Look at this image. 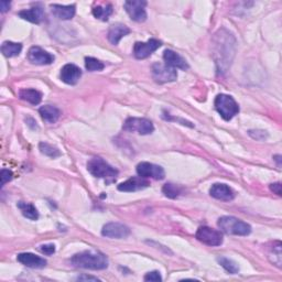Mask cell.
Wrapping results in <instances>:
<instances>
[{
    "mask_svg": "<svg viewBox=\"0 0 282 282\" xmlns=\"http://www.w3.org/2000/svg\"><path fill=\"white\" fill-rule=\"evenodd\" d=\"M235 55V39L232 34L222 29L214 37V58L217 69L221 73L226 72Z\"/></svg>",
    "mask_w": 282,
    "mask_h": 282,
    "instance_id": "6da1fadb",
    "label": "cell"
},
{
    "mask_svg": "<svg viewBox=\"0 0 282 282\" xmlns=\"http://www.w3.org/2000/svg\"><path fill=\"white\" fill-rule=\"evenodd\" d=\"M70 264L82 269L104 270L108 267V258L98 251H83L70 258Z\"/></svg>",
    "mask_w": 282,
    "mask_h": 282,
    "instance_id": "7a4b0ae2",
    "label": "cell"
},
{
    "mask_svg": "<svg viewBox=\"0 0 282 282\" xmlns=\"http://www.w3.org/2000/svg\"><path fill=\"white\" fill-rule=\"evenodd\" d=\"M87 170L88 172L98 179H105L111 182L116 180L118 171L114 167L108 165L102 158H93L87 162Z\"/></svg>",
    "mask_w": 282,
    "mask_h": 282,
    "instance_id": "3957f363",
    "label": "cell"
},
{
    "mask_svg": "<svg viewBox=\"0 0 282 282\" xmlns=\"http://www.w3.org/2000/svg\"><path fill=\"white\" fill-rule=\"evenodd\" d=\"M218 227L228 235L247 236L251 232V227L247 224L234 216H223L218 220Z\"/></svg>",
    "mask_w": 282,
    "mask_h": 282,
    "instance_id": "277c9868",
    "label": "cell"
},
{
    "mask_svg": "<svg viewBox=\"0 0 282 282\" xmlns=\"http://www.w3.org/2000/svg\"><path fill=\"white\" fill-rule=\"evenodd\" d=\"M215 109L222 116L224 121H230L239 112V106L236 101L229 95L220 94L215 98Z\"/></svg>",
    "mask_w": 282,
    "mask_h": 282,
    "instance_id": "5b68a950",
    "label": "cell"
},
{
    "mask_svg": "<svg viewBox=\"0 0 282 282\" xmlns=\"http://www.w3.org/2000/svg\"><path fill=\"white\" fill-rule=\"evenodd\" d=\"M123 129L128 132H138L139 135H150L153 132L154 127L153 124L146 118H136L130 117L125 122Z\"/></svg>",
    "mask_w": 282,
    "mask_h": 282,
    "instance_id": "8992f818",
    "label": "cell"
},
{
    "mask_svg": "<svg viewBox=\"0 0 282 282\" xmlns=\"http://www.w3.org/2000/svg\"><path fill=\"white\" fill-rule=\"evenodd\" d=\"M197 241L208 246H220L223 244V234L221 231L207 226H202L196 231Z\"/></svg>",
    "mask_w": 282,
    "mask_h": 282,
    "instance_id": "52a82bcc",
    "label": "cell"
},
{
    "mask_svg": "<svg viewBox=\"0 0 282 282\" xmlns=\"http://www.w3.org/2000/svg\"><path fill=\"white\" fill-rule=\"evenodd\" d=\"M152 76L154 81L159 84L171 83L178 79V73L176 70L166 64L156 63L152 65Z\"/></svg>",
    "mask_w": 282,
    "mask_h": 282,
    "instance_id": "ba28073f",
    "label": "cell"
},
{
    "mask_svg": "<svg viewBox=\"0 0 282 282\" xmlns=\"http://www.w3.org/2000/svg\"><path fill=\"white\" fill-rule=\"evenodd\" d=\"M137 173L143 179H154L163 180L166 172L163 168L150 163V162H141L137 166Z\"/></svg>",
    "mask_w": 282,
    "mask_h": 282,
    "instance_id": "9c48e42d",
    "label": "cell"
},
{
    "mask_svg": "<svg viewBox=\"0 0 282 282\" xmlns=\"http://www.w3.org/2000/svg\"><path fill=\"white\" fill-rule=\"evenodd\" d=\"M161 44V41L157 39H150L147 42H136L135 46H133V55L138 60L147 59L154 51H157Z\"/></svg>",
    "mask_w": 282,
    "mask_h": 282,
    "instance_id": "30bf717a",
    "label": "cell"
},
{
    "mask_svg": "<svg viewBox=\"0 0 282 282\" xmlns=\"http://www.w3.org/2000/svg\"><path fill=\"white\" fill-rule=\"evenodd\" d=\"M124 6L131 20L137 21V22H144L147 19L146 2H141V0H129V2H126Z\"/></svg>",
    "mask_w": 282,
    "mask_h": 282,
    "instance_id": "8fae6325",
    "label": "cell"
},
{
    "mask_svg": "<svg viewBox=\"0 0 282 282\" xmlns=\"http://www.w3.org/2000/svg\"><path fill=\"white\" fill-rule=\"evenodd\" d=\"M28 60L35 65H49L54 61V55L43 50L40 46H32L28 51Z\"/></svg>",
    "mask_w": 282,
    "mask_h": 282,
    "instance_id": "7c38bea8",
    "label": "cell"
},
{
    "mask_svg": "<svg viewBox=\"0 0 282 282\" xmlns=\"http://www.w3.org/2000/svg\"><path fill=\"white\" fill-rule=\"evenodd\" d=\"M102 235L107 238L122 239L130 235V229L121 223H108L103 227Z\"/></svg>",
    "mask_w": 282,
    "mask_h": 282,
    "instance_id": "4fadbf2b",
    "label": "cell"
},
{
    "mask_svg": "<svg viewBox=\"0 0 282 282\" xmlns=\"http://www.w3.org/2000/svg\"><path fill=\"white\" fill-rule=\"evenodd\" d=\"M82 76V70L79 66L74 64H66L62 67L60 77L61 80L68 85H75L80 81Z\"/></svg>",
    "mask_w": 282,
    "mask_h": 282,
    "instance_id": "5bb4252c",
    "label": "cell"
},
{
    "mask_svg": "<svg viewBox=\"0 0 282 282\" xmlns=\"http://www.w3.org/2000/svg\"><path fill=\"white\" fill-rule=\"evenodd\" d=\"M209 194L212 197H214V199L225 202L234 200L235 197L234 191H232L228 185L223 184V183H216V184L212 185L209 190Z\"/></svg>",
    "mask_w": 282,
    "mask_h": 282,
    "instance_id": "9a60e30c",
    "label": "cell"
},
{
    "mask_svg": "<svg viewBox=\"0 0 282 282\" xmlns=\"http://www.w3.org/2000/svg\"><path fill=\"white\" fill-rule=\"evenodd\" d=\"M150 185V183L143 178L133 176L118 185V190L122 192H136L144 190Z\"/></svg>",
    "mask_w": 282,
    "mask_h": 282,
    "instance_id": "2e32d148",
    "label": "cell"
},
{
    "mask_svg": "<svg viewBox=\"0 0 282 282\" xmlns=\"http://www.w3.org/2000/svg\"><path fill=\"white\" fill-rule=\"evenodd\" d=\"M17 260L22 264L24 266H27L29 268H34V269H41L46 266V260L41 258L39 256H35L31 252H22L19 253L17 256Z\"/></svg>",
    "mask_w": 282,
    "mask_h": 282,
    "instance_id": "e0dca14e",
    "label": "cell"
},
{
    "mask_svg": "<svg viewBox=\"0 0 282 282\" xmlns=\"http://www.w3.org/2000/svg\"><path fill=\"white\" fill-rule=\"evenodd\" d=\"M163 60L166 65L170 66L172 68H180L185 70L189 68V64L186 61L182 58V56L172 50H166L163 53Z\"/></svg>",
    "mask_w": 282,
    "mask_h": 282,
    "instance_id": "ac0fdd59",
    "label": "cell"
},
{
    "mask_svg": "<svg viewBox=\"0 0 282 282\" xmlns=\"http://www.w3.org/2000/svg\"><path fill=\"white\" fill-rule=\"evenodd\" d=\"M18 15L24 20H27V21H29V22L37 24V25L41 24L42 21L44 20V11L39 6H35V7H33V8H30V9L21 10Z\"/></svg>",
    "mask_w": 282,
    "mask_h": 282,
    "instance_id": "d6986e66",
    "label": "cell"
},
{
    "mask_svg": "<svg viewBox=\"0 0 282 282\" xmlns=\"http://www.w3.org/2000/svg\"><path fill=\"white\" fill-rule=\"evenodd\" d=\"M130 33V29L127 26L122 24H116L110 26L108 30V40L111 44L117 45L124 37Z\"/></svg>",
    "mask_w": 282,
    "mask_h": 282,
    "instance_id": "ffe728a7",
    "label": "cell"
},
{
    "mask_svg": "<svg viewBox=\"0 0 282 282\" xmlns=\"http://www.w3.org/2000/svg\"><path fill=\"white\" fill-rule=\"evenodd\" d=\"M52 13L61 20H70L76 12V7L74 5L61 6V5H51Z\"/></svg>",
    "mask_w": 282,
    "mask_h": 282,
    "instance_id": "44dd1931",
    "label": "cell"
},
{
    "mask_svg": "<svg viewBox=\"0 0 282 282\" xmlns=\"http://www.w3.org/2000/svg\"><path fill=\"white\" fill-rule=\"evenodd\" d=\"M39 112H40L41 117L43 118V121H45L49 124L56 123L61 116L60 109L56 108L55 106H52V105L42 106V107L39 109Z\"/></svg>",
    "mask_w": 282,
    "mask_h": 282,
    "instance_id": "7402d4cb",
    "label": "cell"
},
{
    "mask_svg": "<svg viewBox=\"0 0 282 282\" xmlns=\"http://www.w3.org/2000/svg\"><path fill=\"white\" fill-rule=\"evenodd\" d=\"M19 97L22 101H26L32 105H38L42 101V94L39 90L33 88H26L19 91Z\"/></svg>",
    "mask_w": 282,
    "mask_h": 282,
    "instance_id": "603a6c76",
    "label": "cell"
},
{
    "mask_svg": "<svg viewBox=\"0 0 282 282\" xmlns=\"http://www.w3.org/2000/svg\"><path fill=\"white\" fill-rule=\"evenodd\" d=\"M22 51V44L16 43V42L11 41H6L2 45V52L4 53L7 58H13V56H17Z\"/></svg>",
    "mask_w": 282,
    "mask_h": 282,
    "instance_id": "cb8c5ba5",
    "label": "cell"
},
{
    "mask_svg": "<svg viewBox=\"0 0 282 282\" xmlns=\"http://www.w3.org/2000/svg\"><path fill=\"white\" fill-rule=\"evenodd\" d=\"M18 208L21 210V213L27 218H29L31 221H37L39 218V212L38 209L32 205L31 203H26V202H19L18 203Z\"/></svg>",
    "mask_w": 282,
    "mask_h": 282,
    "instance_id": "d4e9b609",
    "label": "cell"
},
{
    "mask_svg": "<svg viewBox=\"0 0 282 282\" xmlns=\"http://www.w3.org/2000/svg\"><path fill=\"white\" fill-rule=\"evenodd\" d=\"M112 6L111 5H105V6H96L93 9V15L95 18L100 19L102 21H107L108 18L112 13Z\"/></svg>",
    "mask_w": 282,
    "mask_h": 282,
    "instance_id": "484cf974",
    "label": "cell"
},
{
    "mask_svg": "<svg viewBox=\"0 0 282 282\" xmlns=\"http://www.w3.org/2000/svg\"><path fill=\"white\" fill-rule=\"evenodd\" d=\"M217 262L224 268L225 270H226L227 272H229L230 274H236V273L239 272V267L237 266V264L232 262V260L228 259V258L220 257L217 259Z\"/></svg>",
    "mask_w": 282,
    "mask_h": 282,
    "instance_id": "4316f807",
    "label": "cell"
},
{
    "mask_svg": "<svg viewBox=\"0 0 282 282\" xmlns=\"http://www.w3.org/2000/svg\"><path fill=\"white\" fill-rule=\"evenodd\" d=\"M39 148H40V151L46 157L54 159L61 156V151L56 147H53L52 145H49L46 143H41L39 145Z\"/></svg>",
    "mask_w": 282,
    "mask_h": 282,
    "instance_id": "83f0119b",
    "label": "cell"
},
{
    "mask_svg": "<svg viewBox=\"0 0 282 282\" xmlns=\"http://www.w3.org/2000/svg\"><path fill=\"white\" fill-rule=\"evenodd\" d=\"M181 187L175 185V184H172V183H167V184H165V186L162 187V192H163V194L169 197V199H176L180 194H181Z\"/></svg>",
    "mask_w": 282,
    "mask_h": 282,
    "instance_id": "f1b7e54d",
    "label": "cell"
},
{
    "mask_svg": "<svg viewBox=\"0 0 282 282\" xmlns=\"http://www.w3.org/2000/svg\"><path fill=\"white\" fill-rule=\"evenodd\" d=\"M85 67L89 72H97V70H102L104 69L105 65L104 63H102L100 60H97L95 58H85Z\"/></svg>",
    "mask_w": 282,
    "mask_h": 282,
    "instance_id": "f546056e",
    "label": "cell"
},
{
    "mask_svg": "<svg viewBox=\"0 0 282 282\" xmlns=\"http://www.w3.org/2000/svg\"><path fill=\"white\" fill-rule=\"evenodd\" d=\"M249 136L256 140H264L268 137V133L264 130H250Z\"/></svg>",
    "mask_w": 282,
    "mask_h": 282,
    "instance_id": "4dcf8cb0",
    "label": "cell"
},
{
    "mask_svg": "<svg viewBox=\"0 0 282 282\" xmlns=\"http://www.w3.org/2000/svg\"><path fill=\"white\" fill-rule=\"evenodd\" d=\"M39 249L42 253H45V255L50 256V255H53V253L55 252V246L53 244L42 245V246H40Z\"/></svg>",
    "mask_w": 282,
    "mask_h": 282,
    "instance_id": "1f68e13d",
    "label": "cell"
},
{
    "mask_svg": "<svg viewBox=\"0 0 282 282\" xmlns=\"http://www.w3.org/2000/svg\"><path fill=\"white\" fill-rule=\"evenodd\" d=\"M145 281H162V277L160 276L159 271L148 272L145 276Z\"/></svg>",
    "mask_w": 282,
    "mask_h": 282,
    "instance_id": "d6a6232c",
    "label": "cell"
},
{
    "mask_svg": "<svg viewBox=\"0 0 282 282\" xmlns=\"http://www.w3.org/2000/svg\"><path fill=\"white\" fill-rule=\"evenodd\" d=\"M12 176H13V174L10 170H7V169L2 170V186H4L7 182L11 181Z\"/></svg>",
    "mask_w": 282,
    "mask_h": 282,
    "instance_id": "836d02e7",
    "label": "cell"
},
{
    "mask_svg": "<svg viewBox=\"0 0 282 282\" xmlns=\"http://www.w3.org/2000/svg\"><path fill=\"white\" fill-rule=\"evenodd\" d=\"M270 190L273 192V193H276L277 195L281 196L282 192H281V183H273V184H270Z\"/></svg>",
    "mask_w": 282,
    "mask_h": 282,
    "instance_id": "e575fe53",
    "label": "cell"
},
{
    "mask_svg": "<svg viewBox=\"0 0 282 282\" xmlns=\"http://www.w3.org/2000/svg\"><path fill=\"white\" fill-rule=\"evenodd\" d=\"M10 8V3L9 2H2L0 3V10L2 12H6Z\"/></svg>",
    "mask_w": 282,
    "mask_h": 282,
    "instance_id": "d590c367",
    "label": "cell"
},
{
    "mask_svg": "<svg viewBox=\"0 0 282 282\" xmlns=\"http://www.w3.org/2000/svg\"><path fill=\"white\" fill-rule=\"evenodd\" d=\"M77 280H79V281H83V280H85V281H87V280H91V281H98L100 279H98V278H95V277H90V276H81V277L77 278Z\"/></svg>",
    "mask_w": 282,
    "mask_h": 282,
    "instance_id": "8d00e7d4",
    "label": "cell"
}]
</instances>
